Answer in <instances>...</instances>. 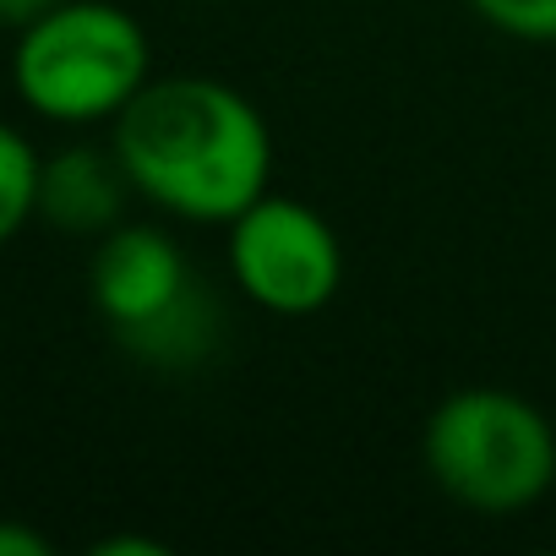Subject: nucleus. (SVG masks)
Here are the masks:
<instances>
[{
	"label": "nucleus",
	"mask_w": 556,
	"mask_h": 556,
	"mask_svg": "<svg viewBox=\"0 0 556 556\" xmlns=\"http://www.w3.org/2000/svg\"><path fill=\"white\" fill-rule=\"evenodd\" d=\"M153 83V45L115 0H66L12 45V88L39 121L110 126Z\"/></svg>",
	"instance_id": "2"
},
{
	"label": "nucleus",
	"mask_w": 556,
	"mask_h": 556,
	"mask_svg": "<svg viewBox=\"0 0 556 556\" xmlns=\"http://www.w3.org/2000/svg\"><path fill=\"white\" fill-rule=\"evenodd\" d=\"M55 7H66V0H0V28H12V34H23L28 23L50 17Z\"/></svg>",
	"instance_id": "11"
},
{
	"label": "nucleus",
	"mask_w": 556,
	"mask_h": 556,
	"mask_svg": "<svg viewBox=\"0 0 556 556\" xmlns=\"http://www.w3.org/2000/svg\"><path fill=\"white\" fill-rule=\"evenodd\" d=\"M126 197H137V191H131L115 148L72 142V148L45 159L39 218L66 229V235H104V229H115L121 213H126Z\"/></svg>",
	"instance_id": "6"
},
{
	"label": "nucleus",
	"mask_w": 556,
	"mask_h": 556,
	"mask_svg": "<svg viewBox=\"0 0 556 556\" xmlns=\"http://www.w3.org/2000/svg\"><path fill=\"white\" fill-rule=\"evenodd\" d=\"M121 344H126L137 361H148V366L186 371V366H197V361H207V355H213V344H218V306L207 301V290H202V285H191V295H186V301H175L159 323H148V328L126 333Z\"/></svg>",
	"instance_id": "7"
},
{
	"label": "nucleus",
	"mask_w": 556,
	"mask_h": 556,
	"mask_svg": "<svg viewBox=\"0 0 556 556\" xmlns=\"http://www.w3.org/2000/svg\"><path fill=\"white\" fill-rule=\"evenodd\" d=\"M93 556H169L164 540H142V534H115V540H99Z\"/></svg>",
	"instance_id": "12"
},
{
	"label": "nucleus",
	"mask_w": 556,
	"mask_h": 556,
	"mask_svg": "<svg viewBox=\"0 0 556 556\" xmlns=\"http://www.w3.org/2000/svg\"><path fill=\"white\" fill-rule=\"evenodd\" d=\"M110 148L131 191L180 224H229L273 191V131L224 77H153L110 121Z\"/></svg>",
	"instance_id": "1"
},
{
	"label": "nucleus",
	"mask_w": 556,
	"mask_h": 556,
	"mask_svg": "<svg viewBox=\"0 0 556 556\" xmlns=\"http://www.w3.org/2000/svg\"><path fill=\"white\" fill-rule=\"evenodd\" d=\"M0 556H50V540L23 518H0Z\"/></svg>",
	"instance_id": "10"
},
{
	"label": "nucleus",
	"mask_w": 556,
	"mask_h": 556,
	"mask_svg": "<svg viewBox=\"0 0 556 556\" xmlns=\"http://www.w3.org/2000/svg\"><path fill=\"white\" fill-rule=\"evenodd\" d=\"M464 7L518 45H556V0H464Z\"/></svg>",
	"instance_id": "9"
},
{
	"label": "nucleus",
	"mask_w": 556,
	"mask_h": 556,
	"mask_svg": "<svg viewBox=\"0 0 556 556\" xmlns=\"http://www.w3.org/2000/svg\"><path fill=\"white\" fill-rule=\"evenodd\" d=\"M197 273L180 251V240L159 224H115L99 235V251L88 262V295L99 317L115 328V339L159 323L175 301H186Z\"/></svg>",
	"instance_id": "5"
},
{
	"label": "nucleus",
	"mask_w": 556,
	"mask_h": 556,
	"mask_svg": "<svg viewBox=\"0 0 556 556\" xmlns=\"http://www.w3.org/2000/svg\"><path fill=\"white\" fill-rule=\"evenodd\" d=\"M229 229V278L267 317H317L344 290V240L301 197L262 191Z\"/></svg>",
	"instance_id": "4"
},
{
	"label": "nucleus",
	"mask_w": 556,
	"mask_h": 556,
	"mask_svg": "<svg viewBox=\"0 0 556 556\" xmlns=\"http://www.w3.org/2000/svg\"><path fill=\"white\" fill-rule=\"evenodd\" d=\"M420 464L458 507L513 518L556 485V426L507 388H458L426 415Z\"/></svg>",
	"instance_id": "3"
},
{
	"label": "nucleus",
	"mask_w": 556,
	"mask_h": 556,
	"mask_svg": "<svg viewBox=\"0 0 556 556\" xmlns=\"http://www.w3.org/2000/svg\"><path fill=\"white\" fill-rule=\"evenodd\" d=\"M39 175H45L39 148L17 126L0 121V251L39 218Z\"/></svg>",
	"instance_id": "8"
}]
</instances>
